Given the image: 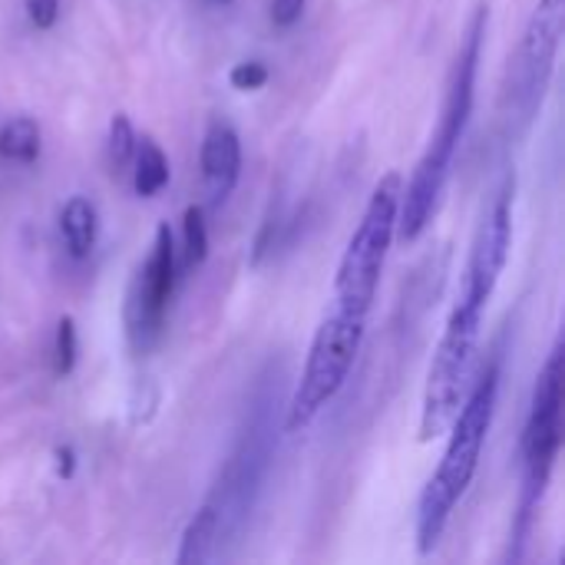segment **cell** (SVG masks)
<instances>
[{
  "label": "cell",
  "instance_id": "1",
  "mask_svg": "<svg viewBox=\"0 0 565 565\" xmlns=\"http://www.w3.org/2000/svg\"><path fill=\"white\" fill-rule=\"evenodd\" d=\"M497 394H500V358H490L477 381L467 387V397L450 424V444L444 450V460L437 467V473L430 477L424 497H420V510H417V550L427 556L447 523L454 507L460 503V497L467 493V487L473 483V473L480 467V454L487 444V434L493 427V414H497Z\"/></svg>",
  "mask_w": 565,
  "mask_h": 565
},
{
  "label": "cell",
  "instance_id": "2",
  "mask_svg": "<svg viewBox=\"0 0 565 565\" xmlns=\"http://www.w3.org/2000/svg\"><path fill=\"white\" fill-rule=\"evenodd\" d=\"M487 20H490V7L480 3L473 10V17H470L463 46L457 53V66H454V79H450V89H447L440 126H437V132L430 139V149L424 152L420 166L414 169L411 182L401 192V212L414 225H420V222H427L434 215L437 199L444 192V182L450 175V162H454L457 142L467 132V122H470V113H473V96H477V70H480Z\"/></svg>",
  "mask_w": 565,
  "mask_h": 565
},
{
  "label": "cell",
  "instance_id": "3",
  "mask_svg": "<svg viewBox=\"0 0 565 565\" xmlns=\"http://www.w3.org/2000/svg\"><path fill=\"white\" fill-rule=\"evenodd\" d=\"M401 192H404V175L401 172H387L344 255H341V265H338V278H334V308L348 311V315H358V318H367L371 305H374V295H377V281H381V268L387 262V252H391V242L397 235V209H401Z\"/></svg>",
  "mask_w": 565,
  "mask_h": 565
},
{
  "label": "cell",
  "instance_id": "4",
  "mask_svg": "<svg viewBox=\"0 0 565 565\" xmlns=\"http://www.w3.org/2000/svg\"><path fill=\"white\" fill-rule=\"evenodd\" d=\"M480 318L483 305L467 298L460 291V301L444 328V338L437 344V354L427 371V387H424V407H420V440L430 444L444 437L467 397V377H470V361L480 341Z\"/></svg>",
  "mask_w": 565,
  "mask_h": 565
},
{
  "label": "cell",
  "instance_id": "5",
  "mask_svg": "<svg viewBox=\"0 0 565 565\" xmlns=\"http://www.w3.org/2000/svg\"><path fill=\"white\" fill-rule=\"evenodd\" d=\"M364 341V318L334 308L315 331L301 384L288 404V430H305L321 407L344 387Z\"/></svg>",
  "mask_w": 565,
  "mask_h": 565
},
{
  "label": "cell",
  "instance_id": "6",
  "mask_svg": "<svg viewBox=\"0 0 565 565\" xmlns=\"http://www.w3.org/2000/svg\"><path fill=\"white\" fill-rule=\"evenodd\" d=\"M559 447H563V344L553 348L533 394V411L523 437V497H520L516 543H523L530 520L550 487Z\"/></svg>",
  "mask_w": 565,
  "mask_h": 565
},
{
  "label": "cell",
  "instance_id": "7",
  "mask_svg": "<svg viewBox=\"0 0 565 565\" xmlns=\"http://www.w3.org/2000/svg\"><path fill=\"white\" fill-rule=\"evenodd\" d=\"M563 30L565 0H536V10L526 23L520 50L510 60V83H507V99L513 103L523 126L536 116V106L543 103Z\"/></svg>",
  "mask_w": 565,
  "mask_h": 565
},
{
  "label": "cell",
  "instance_id": "8",
  "mask_svg": "<svg viewBox=\"0 0 565 565\" xmlns=\"http://www.w3.org/2000/svg\"><path fill=\"white\" fill-rule=\"evenodd\" d=\"M172 291H175V242L169 222H159L152 255L136 271L126 295V338L136 354H146L162 341Z\"/></svg>",
  "mask_w": 565,
  "mask_h": 565
},
{
  "label": "cell",
  "instance_id": "9",
  "mask_svg": "<svg viewBox=\"0 0 565 565\" xmlns=\"http://www.w3.org/2000/svg\"><path fill=\"white\" fill-rule=\"evenodd\" d=\"M510 245H513V179H507V185L497 192V199L487 209L483 225L477 232L470 265H467V281H463L467 298H473L477 305L487 308V301L497 291V281L507 268Z\"/></svg>",
  "mask_w": 565,
  "mask_h": 565
},
{
  "label": "cell",
  "instance_id": "10",
  "mask_svg": "<svg viewBox=\"0 0 565 565\" xmlns=\"http://www.w3.org/2000/svg\"><path fill=\"white\" fill-rule=\"evenodd\" d=\"M199 166H202V175H205V182L212 189V199L222 202L235 189V182L242 175V142H238V132L228 122H215L205 132Z\"/></svg>",
  "mask_w": 565,
  "mask_h": 565
},
{
  "label": "cell",
  "instance_id": "11",
  "mask_svg": "<svg viewBox=\"0 0 565 565\" xmlns=\"http://www.w3.org/2000/svg\"><path fill=\"white\" fill-rule=\"evenodd\" d=\"M96 205L86 195H73L66 199V205L60 209V235L66 242V252L73 258H86L96 245Z\"/></svg>",
  "mask_w": 565,
  "mask_h": 565
},
{
  "label": "cell",
  "instance_id": "12",
  "mask_svg": "<svg viewBox=\"0 0 565 565\" xmlns=\"http://www.w3.org/2000/svg\"><path fill=\"white\" fill-rule=\"evenodd\" d=\"M132 159H136V172H132V189H136V195H142V199L159 195V192L169 185V175H172L169 156L162 152V146H159L156 139L142 136V142L136 139Z\"/></svg>",
  "mask_w": 565,
  "mask_h": 565
},
{
  "label": "cell",
  "instance_id": "13",
  "mask_svg": "<svg viewBox=\"0 0 565 565\" xmlns=\"http://www.w3.org/2000/svg\"><path fill=\"white\" fill-rule=\"evenodd\" d=\"M43 149V132L40 122L33 116H13L3 129H0V156L20 166H30L40 159Z\"/></svg>",
  "mask_w": 565,
  "mask_h": 565
},
{
  "label": "cell",
  "instance_id": "14",
  "mask_svg": "<svg viewBox=\"0 0 565 565\" xmlns=\"http://www.w3.org/2000/svg\"><path fill=\"white\" fill-rule=\"evenodd\" d=\"M215 536H218V513H215V507L209 503V507H202V510L195 513V520L185 526L175 563L179 565L209 563L212 546H215Z\"/></svg>",
  "mask_w": 565,
  "mask_h": 565
},
{
  "label": "cell",
  "instance_id": "15",
  "mask_svg": "<svg viewBox=\"0 0 565 565\" xmlns=\"http://www.w3.org/2000/svg\"><path fill=\"white\" fill-rule=\"evenodd\" d=\"M182 268L185 271H195L205 265L209 258V228H205V212L202 205H189L185 215H182Z\"/></svg>",
  "mask_w": 565,
  "mask_h": 565
},
{
  "label": "cell",
  "instance_id": "16",
  "mask_svg": "<svg viewBox=\"0 0 565 565\" xmlns=\"http://www.w3.org/2000/svg\"><path fill=\"white\" fill-rule=\"evenodd\" d=\"M76 367V321L63 315L56 321V344H53V374L70 377Z\"/></svg>",
  "mask_w": 565,
  "mask_h": 565
},
{
  "label": "cell",
  "instance_id": "17",
  "mask_svg": "<svg viewBox=\"0 0 565 565\" xmlns=\"http://www.w3.org/2000/svg\"><path fill=\"white\" fill-rule=\"evenodd\" d=\"M136 152V129L126 113H116L109 119V159L113 166H126Z\"/></svg>",
  "mask_w": 565,
  "mask_h": 565
},
{
  "label": "cell",
  "instance_id": "18",
  "mask_svg": "<svg viewBox=\"0 0 565 565\" xmlns=\"http://www.w3.org/2000/svg\"><path fill=\"white\" fill-rule=\"evenodd\" d=\"M268 66L262 63V60H245V63H235L232 66V73H228V83L235 86V89H242V93H248V89H262L265 83H268Z\"/></svg>",
  "mask_w": 565,
  "mask_h": 565
},
{
  "label": "cell",
  "instance_id": "19",
  "mask_svg": "<svg viewBox=\"0 0 565 565\" xmlns=\"http://www.w3.org/2000/svg\"><path fill=\"white\" fill-rule=\"evenodd\" d=\"M26 17L36 30H53L60 20V0H26Z\"/></svg>",
  "mask_w": 565,
  "mask_h": 565
},
{
  "label": "cell",
  "instance_id": "20",
  "mask_svg": "<svg viewBox=\"0 0 565 565\" xmlns=\"http://www.w3.org/2000/svg\"><path fill=\"white\" fill-rule=\"evenodd\" d=\"M305 7H308V0H271V23L288 30L305 17Z\"/></svg>",
  "mask_w": 565,
  "mask_h": 565
},
{
  "label": "cell",
  "instance_id": "21",
  "mask_svg": "<svg viewBox=\"0 0 565 565\" xmlns=\"http://www.w3.org/2000/svg\"><path fill=\"white\" fill-rule=\"evenodd\" d=\"M53 460H56V477L60 480H73V473H76V454H73V447L70 444H60L53 450Z\"/></svg>",
  "mask_w": 565,
  "mask_h": 565
},
{
  "label": "cell",
  "instance_id": "22",
  "mask_svg": "<svg viewBox=\"0 0 565 565\" xmlns=\"http://www.w3.org/2000/svg\"><path fill=\"white\" fill-rule=\"evenodd\" d=\"M212 3H232V0H212Z\"/></svg>",
  "mask_w": 565,
  "mask_h": 565
}]
</instances>
